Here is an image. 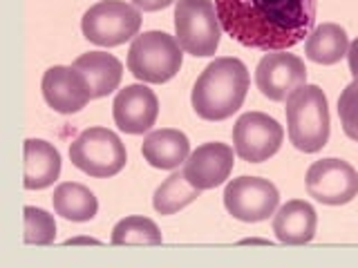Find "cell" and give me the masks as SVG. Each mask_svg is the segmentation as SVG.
I'll use <instances>...</instances> for the list:
<instances>
[{
	"mask_svg": "<svg viewBox=\"0 0 358 268\" xmlns=\"http://www.w3.org/2000/svg\"><path fill=\"white\" fill-rule=\"evenodd\" d=\"M305 83H307L305 61L296 54H287V50L266 52L255 67V85L260 89V94L268 100H273V103H285Z\"/></svg>",
	"mask_w": 358,
	"mask_h": 268,
	"instance_id": "11",
	"label": "cell"
},
{
	"mask_svg": "<svg viewBox=\"0 0 358 268\" xmlns=\"http://www.w3.org/2000/svg\"><path fill=\"white\" fill-rule=\"evenodd\" d=\"M61 152L45 139H27L22 145V186L45 190L61 177Z\"/></svg>",
	"mask_w": 358,
	"mask_h": 268,
	"instance_id": "16",
	"label": "cell"
},
{
	"mask_svg": "<svg viewBox=\"0 0 358 268\" xmlns=\"http://www.w3.org/2000/svg\"><path fill=\"white\" fill-rule=\"evenodd\" d=\"M338 117L343 132L358 143V78L347 85L338 96Z\"/></svg>",
	"mask_w": 358,
	"mask_h": 268,
	"instance_id": "24",
	"label": "cell"
},
{
	"mask_svg": "<svg viewBox=\"0 0 358 268\" xmlns=\"http://www.w3.org/2000/svg\"><path fill=\"white\" fill-rule=\"evenodd\" d=\"M280 206L278 188L262 177L242 174L238 179H229L224 188V208L238 221L260 223L275 215Z\"/></svg>",
	"mask_w": 358,
	"mask_h": 268,
	"instance_id": "8",
	"label": "cell"
},
{
	"mask_svg": "<svg viewBox=\"0 0 358 268\" xmlns=\"http://www.w3.org/2000/svg\"><path fill=\"white\" fill-rule=\"evenodd\" d=\"M143 159L157 170H177L190 154V141L182 130L162 128L145 134L141 145Z\"/></svg>",
	"mask_w": 358,
	"mask_h": 268,
	"instance_id": "17",
	"label": "cell"
},
{
	"mask_svg": "<svg viewBox=\"0 0 358 268\" xmlns=\"http://www.w3.org/2000/svg\"><path fill=\"white\" fill-rule=\"evenodd\" d=\"M282 141L285 128L264 112H246L233 126V150L246 163L268 161Z\"/></svg>",
	"mask_w": 358,
	"mask_h": 268,
	"instance_id": "9",
	"label": "cell"
},
{
	"mask_svg": "<svg viewBox=\"0 0 358 268\" xmlns=\"http://www.w3.org/2000/svg\"><path fill=\"white\" fill-rule=\"evenodd\" d=\"M184 50L175 36L159 29L139 34L128 52V70L139 83H168L184 65Z\"/></svg>",
	"mask_w": 358,
	"mask_h": 268,
	"instance_id": "4",
	"label": "cell"
},
{
	"mask_svg": "<svg viewBox=\"0 0 358 268\" xmlns=\"http://www.w3.org/2000/svg\"><path fill=\"white\" fill-rule=\"evenodd\" d=\"M305 188L307 195L322 206H345L358 195V172L352 163L327 156L309 165Z\"/></svg>",
	"mask_w": 358,
	"mask_h": 268,
	"instance_id": "10",
	"label": "cell"
},
{
	"mask_svg": "<svg viewBox=\"0 0 358 268\" xmlns=\"http://www.w3.org/2000/svg\"><path fill=\"white\" fill-rule=\"evenodd\" d=\"M70 161L94 179L119 174L128 161L126 145L108 128H87L70 143Z\"/></svg>",
	"mask_w": 358,
	"mask_h": 268,
	"instance_id": "7",
	"label": "cell"
},
{
	"mask_svg": "<svg viewBox=\"0 0 358 268\" xmlns=\"http://www.w3.org/2000/svg\"><path fill=\"white\" fill-rule=\"evenodd\" d=\"M177 0H132L134 7H139L141 11H159V9H166L175 5Z\"/></svg>",
	"mask_w": 358,
	"mask_h": 268,
	"instance_id": "25",
	"label": "cell"
},
{
	"mask_svg": "<svg viewBox=\"0 0 358 268\" xmlns=\"http://www.w3.org/2000/svg\"><path fill=\"white\" fill-rule=\"evenodd\" d=\"M235 165V150L229 143L210 141L201 143L188 154V159L182 165V172L188 179L190 186L197 190H213L229 181Z\"/></svg>",
	"mask_w": 358,
	"mask_h": 268,
	"instance_id": "13",
	"label": "cell"
},
{
	"mask_svg": "<svg viewBox=\"0 0 358 268\" xmlns=\"http://www.w3.org/2000/svg\"><path fill=\"white\" fill-rule=\"evenodd\" d=\"M112 117L121 132L145 134L159 117V98L145 83H132L119 89L112 103Z\"/></svg>",
	"mask_w": 358,
	"mask_h": 268,
	"instance_id": "14",
	"label": "cell"
},
{
	"mask_svg": "<svg viewBox=\"0 0 358 268\" xmlns=\"http://www.w3.org/2000/svg\"><path fill=\"white\" fill-rule=\"evenodd\" d=\"M350 52V36L345 27L336 22H322L313 27L305 40V54L311 63L316 65H336L347 59Z\"/></svg>",
	"mask_w": 358,
	"mask_h": 268,
	"instance_id": "19",
	"label": "cell"
},
{
	"mask_svg": "<svg viewBox=\"0 0 358 268\" xmlns=\"http://www.w3.org/2000/svg\"><path fill=\"white\" fill-rule=\"evenodd\" d=\"M112 246H159L164 244L159 226L150 217L130 215L112 228Z\"/></svg>",
	"mask_w": 358,
	"mask_h": 268,
	"instance_id": "22",
	"label": "cell"
},
{
	"mask_svg": "<svg viewBox=\"0 0 358 268\" xmlns=\"http://www.w3.org/2000/svg\"><path fill=\"white\" fill-rule=\"evenodd\" d=\"M76 70H81L90 85H92V96L94 98H103L112 94L121 83L123 76V65L117 56H112L108 52H87L81 54L78 59L72 63Z\"/></svg>",
	"mask_w": 358,
	"mask_h": 268,
	"instance_id": "18",
	"label": "cell"
},
{
	"mask_svg": "<svg viewBox=\"0 0 358 268\" xmlns=\"http://www.w3.org/2000/svg\"><path fill=\"white\" fill-rule=\"evenodd\" d=\"M347 63H350L352 76L358 78V36L350 43V52H347Z\"/></svg>",
	"mask_w": 358,
	"mask_h": 268,
	"instance_id": "26",
	"label": "cell"
},
{
	"mask_svg": "<svg viewBox=\"0 0 358 268\" xmlns=\"http://www.w3.org/2000/svg\"><path fill=\"white\" fill-rule=\"evenodd\" d=\"M222 25L213 0H177L175 38L186 54L195 59L215 56L222 43Z\"/></svg>",
	"mask_w": 358,
	"mask_h": 268,
	"instance_id": "5",
	"label": "cell"
},
{
	"mask_svg": "<svg viewBox=\"0 0 358 268\" xmlns=\"http://www.w3.org/2000/svg\"><path fill=\"white\" fill-rule=\"evenodd\" d=\"M25 217V244L29 246H50L56 239V221L54 215L36 206L22 208Z\"/></svg>",
	"mask_w": 358,
	"mask_h": 268,
	"instance_id": "23",
	"label": "cell"
},
{
	"mask_svg": "<svg viewBox=\"0 0 358 268\" xmlns=\"http://www.w3.org/2000/svg\"><path fill=\"white\" fill-rule=\"evenodd\" d=\"M287 134L296 150L313 154L320 152L329 141L331 117L329 100L320 85L305 83L285 100Z\"/></svg>",
	"mask_w": 358,
	"mask_h": 268,
	"instance_id": "3",
	"label": "cell"
},
{
	"mask_svg": "<svg viewBox=\"0 0 358 268\" xmlns=\"http://www.w3.org/2000/svg\"><path fill=\"white\" fill-rule=\"evenodd\" d=\"M318 0H215L227 36L249 50L285 52L316 27Z\"/></svg>",
	"mask_w": 358,
	"mask_h": 268,
	"instance_id": "1",
	"label": "cell"
},
{
	"mask_svg": "<svg viewBox=\"0 0 358 268\" xmlns=\"http://www.w3.org/2000/svg\"><path fill=\"white\" fill-rule=\"evenodd\" d=\"M199 195H201V190L190 186L184 172H173L168 179H164L159 188L155 190L152 208L159 212V215L168 217V215H175V212L190 206Z\"/></svg>",
	"mask_w": 358,
	"mask_h": 268,
	"instance_id": "21",
	"label": "cell"
},
{
	"mask_svg": "<svg viewBox=\"0 0 358 268\" xmlns=\"http://www.w3.org/2000/svg\"><path fill=\"white\" fill-rule=\"evenodd\" d=\"M318 230V212L305 199H291L278 206L273 215V232L280 244L305 246Z\"/></svg>",
	"mask_w": 358,
	"mask_h": 268,
	"instance_id": "15",
	"label": "cell"
},
{
	"mask_svg": "<svg viewBox=\"0 0 358 268\" xmlns=\"http://www.w3.org/2000/svg\"><path fill=\"white\" fill-rule=\"evenodd\" d=\"M251 87V74L240 59L220 56L210 61L190 92V103L199 119L227 121L244 105Z\"/></svg>",
	"mask_w": 358,
	"mask_h": 268,
	"instance_id": "2",
	"label": "cell"
},
{
	"mask_svg": "<svg viewBox=\"0 0 358 268\" xmlns=\"http://www.w3.org/2000/svg\"><path fill=\"white\" fill-rule=\"evenodd\" d=\"M43 96L54 112L74 114L81 112L92 100V85L87 76L74 65H54L43 74Z\"/></svg>",
	"mask_w": 358,
	"mask_h": 268,
	"instance_id": "12",
	"label": "cell"
},
{
	"mask_svg": "<svg viewBox=\"0 0 358 268\" xmlns=\"http://www.w3.org/2000/svg\"><path fill=\"white\" fill-rule=\"evenodd\" d=\"M65 244L67 246H76V244H92V246H99L101 241L94 239V237H72V239H67Z\"/></svg>",
	"mask_w": 358,
	"mask_h": 268,
	"instance_id": "27",
	"label": "cell"
},
{
	"mask_svg": "<svg viewBox=\"0 0 358 268\" xmlns=\"http://www.w3.org/2000/svg\"><path fill=\"white\" fill-rule=\"evenodd\" d=\"M240 244H264V246H268V239H257V237H251V239H242Z\"/></svg>",
	"mask_w": 358,
	"mask_h": 268,
	"instance_id": "28",
	"label": "cell"
},
{
	"mask_svg": "<svg viewBox=\"0 0 358 268\" xmlns=\"http://www.w3.org/2000/svg\"><path fill=\"white\" fill-rule=\"evenodd\" d=\"M141 9L126 0H101L81 18L83 36L99 47H117L134 40L141 29Z\"/></svg>",
	"mask_w": 358,
	"mask_h": 268,
	"instance_id": "6",
	"label": "cell"
},
{
	"mask_svg": "<svg viewBox=\"0 0 358 268\" xmlns=\"http://www.w3.org/2000/svg\"><path fill=\"white\" fill-rule=\"evenodd\" d=\"M52 206L54 212L65 221H92L99 212V201L94 193L83 184L76 181H65L54 188L52 195Z\"/></svg>",
	"mask_w": 358,
	"mask_h": 268,
	"instance_id": "20",
	"label": "cell"
}]
</instances>
